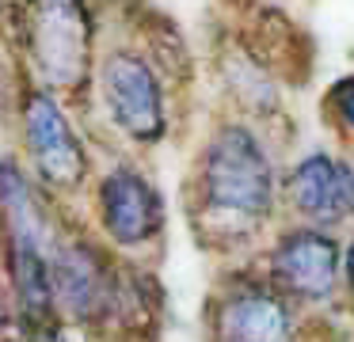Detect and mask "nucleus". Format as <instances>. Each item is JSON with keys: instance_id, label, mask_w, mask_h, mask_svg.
<instances>
[{"instance_id": "nucleus-9", "label": "nucleus", "mask_w": 354, "mask_h": 342, "mask_svg": "<svg viewBox=\"0 0 354 342\" xmlns=\"http://www.w3.org/2000/svg\"><path fill=\"white\" fill-rule=\"evenodd\" d=\"M95 213H100L103 236L122 251L149 247L164 232V194L133 164H118L100 179Z\"/></svg>"}, {"instance_id": "nucleus-13", "label": "nucleus", "mask_w": 354, "mask_h": 342, "mask_svg": "<svg viewBox=\"0 0 354 342\" xmlns=\"http://www.w3.org/2000/svg\"><path fill=\"white\" fill-rule=\"evenodd\" d=\"M8 319H12V312H8V293H4V281H0V334H4Z\"/></svg>"}, {"instance_id": "nucleus-11", "label": "nucleus", "mask_w": 354, "mask_h": 342, "mask_svg": "<svg viewBox=\"0 0 354 342\" xmlns=\"http://www.w3.org/2000/svg\"><path fill=\"white\" fill-rule=\"evenodd\" d=\"M24 342H84V339H80V331H77L73 323L57 319V323H46V327H35V331H24Z\"/></svg>"}, {"instance_id": "nucleus-6", "label": "nucleus", "mask_w": 354, "mask_h": 342, "mask_svg": "<svg viewBox=\"0 0 354 342\" xmlns=\"http://www.w3.org/2000/svg\"><path fill=\"white\" fill-rule=\"evenodd\" d=\"M301 308L286 301L259 270H244L214 296L209 339L214 342H297Z\"/></svg>"}, {"instance_id": "nucleus-2", "label": "nucleus", "mask_w": 354, "mask_h": 342, "mask_svg": "<svg viewBox=\"0 0 354 342\" xmlns=\"http://www.w3.org/2000/svg\"><path fill=\"white\" fill-rule=\"evenodd\" d=\"M0 225H4V258H8V281L19 308V327L57 323L54 301V243L57 228L42 205L35 182L16 160H0Z\"/></svg>"}, {"instance_id": "nucleus-7", "label": "nucleus", "mask_w": 354, "mask_h": 342, "mask_svg": "<svg viewBox=\"0 0 354 342\" xmlns=\"http://www.w3.org/2000/svg\"><path fill=\"white\" fill-rule=\"evenodd\" d=\"M19 122H24V149L31 156V167L46 187L73 190L88 175V149L77 137L65 106L57 103L54 91L31 88L19 103Z\"/></svg>"}, {"instance_id": "nucleus-3", "label": "nucleus", "mask_w": 354, "mask_h": 342, "mask_svg": "<svg viewBox=\"0 0 354 342\" xmlns=\"http://www.w3.org/2000/svg\"><path fill=\"white\" fill-rule=\"evenodd\" d=\"M95 19L88 0H24L19 46L46 91L80 88L92 65Z\"/></svg>"}, {"instance_id": "nucleus-4", "label": "nucleus", "mask_w": 354, "mask_h": 342, "mask_svg": "<svg viewBox=\"0 0 354 342\" xmlns=\"http://www.w3.org/2000/svg\"><path fill=\"white\" fill-rule=\"evenodd\" d=\"M100 99L111 126L133 144H156L168 137V84L153 53L138 46H111L95 68Z\"/></svg>"}, {"instance_id": "nucleus-8", "label": "nucleus", "mask_w": 354, "mask_h": 342, "mask_svg": "<svg viewBox=\"0 0 354 342\" xmlns=\"http://www.w3.org/2000/svg\"><path fill=\"white\" fill-rule=\"evenodd\" d=\"M282 209L297 225L343 228L354 225V164L335 152H305L282 179Z\"/></svg>"}, {"instance_id": "nucleus-1", "label": "nucleus", "mask_w": 354, "mask_h": 342, "mask_svg": "<svg viewBox=\"0 0 354 342\" xmlns=\"http://www.w3.org/2000/svg\"><path fill=\"white\" fill-rule=\"evenodd\" d=\"M282 167L259 122L225 118L214 126L191 175V213L217 251H244L282 209Z\"/></svg>"}, {"instance_id": "nucleus-10", "label": "nucleus", "mask_w": 354, "mask_h": 342, "mask_svg": "<svg viewBox=\"0 0 354 342\" xmlns=\"http://www.w3.org/2000/svg\"><path fill=\"white\" fill-rule=\"evenodd\" d=\"M324 118H328L331 133L354 149V73L328 84V91H324Z\"/></svg>"}, {"instance_id": "nucleus-12", "label": "nucleus", "mask_w": 354, "mask_h": 342, "mask_svg": "<svg viewBox=\"0 0 354 342\" xmlns=\"http://www.w3.org/2000/svg\"><path fill=\"white\" fill-rule=\"evenodd\" d=\"M343 293L354 308V232L343 240Z\"/></svg>"}, {"instance_id": "nucleus-5", "label": "nucleus", "mask_w": 354, "mask_h": 342, "mask_svg": "<svg viewBox=\"0 0 354 342\" xmlns=\"http://www.w3.org/2000/svg\"><path fill=\"white\" fill-rule=\"evenodd\" d=\"M259 274L297 308H324L343 289V240L328 228L290 225L267 240Z\"/></svg>"}]
</instances>
